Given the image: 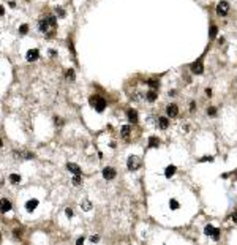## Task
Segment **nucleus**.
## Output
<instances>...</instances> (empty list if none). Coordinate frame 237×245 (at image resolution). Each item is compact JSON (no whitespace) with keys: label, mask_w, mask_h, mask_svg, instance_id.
Returning a JSON list of instances; mask_svg holds the SVG:
<instances>
[{"label":"nucleus","mask_w":237,"mask_h":245,"mask_svg":"<svg viewBox=\"0 0 237 245\" xmlns=\"http://www.w3.org/2000/svg\"><path fill=\"white\" fill-rule=\"evenodd\" d=\"M204 233L207 234V236L213 237V239H215V240H218V239H220V229H216V228L210 226V224H207V226H205Z\"/></svg>","instance_id":"nucleus-3"},{"label":"nucleus","mask_w":237,"mask_h":245,"mask_svg":"<svg viewBox=\"0 0 237 245\" xmlns=\"http://www.w3.org/2000/svg\"><path fill=\"white\" fill-rule=\"evenodd\" d=\"M195 106H196V105H195V103H193V101L190 103V111H191V112H193V111H195Z\"/></svg>","instance_id":"nucleus-34"},{"label":"nucleus","mask_w":237,"mask_h":245,"mask_svg":"<svg viewBox=\"0 0 237 245\" xmlns=\"http://www.w3.org/2000/svg\"><path fill=\"white\" fill-rule=\"evenodd\" d=\"M27 30H29V27H27L25 24H22L21 29H19V32H21V33H27Z\"/></svg>","instance_id":"nucleus-26"},{"label":"nucleus","mask_w":237,"mask_h":245,"mask_svg":"<svg viewBox=\"0 0 237 245\" xmlns=\"http://www.w3.org/2000/svg\"><path fill=\"white\" fill-rule=\"evenodd\" d=\"M8 210H11V203L6 199H2V212H8Z\"/></svg>","instance_id":"nucleus-15"},{"label":"nucleus","mask_w":237,"mask_h":245,"mask_svg":"<svg viewBox=\"0 0 237 245\" xmlns=\"http://www.w3.org/2000/svg\"><path fill=\"white\" fill-rule=\"evenodd\" d=\"M191 70L193 73H196V75H201L202 71H204V65H202V59H199L198 62H195L191 65Z\"/></svg>","instance_id":"nucleus-5"},{"label":"nucleus","mask_w":237,"mask_h":245,"mask_svg":"<svg viewBox=\"0 0 237 245\" xmlns=\"http://www.w3.org/2000/svg\"><path fill=\"white\" fill-rule=\"evenodd\" d=\"M127 166H128L130 171H136L138 168L141 166V158L136 157V155H131L130 158H128V162H127Z\"/></svg>","instance_id":"nucleus-1"},{"label":"nucleus","mask_w":237,"mask_h":245,"mask_svg":"<svg viewBox=\"0 0 237 245\" xmlns=\"http://www.w3.org/2000/svg\"><path fill=\"white\" fill-rule=\"evenodd\" d=\"M205 95L210 96V95H212V90H210V89H205Z\"/></svg>","instance_id":"nucleus-36"},{"label":"nucleus","mask_w":237,"mask_h":245,"mask_svg":"<svg viewBox=\"0 0 237 245\" xmlns=\"http://www.w3.org/2000/svg\"><path fill=\"white\" fill-rule=\"evenodd\" d=\"M228 11H229V5H228V2H220L218 5H216V14H220V16H226L228 14Z\"/></svg>","instance_id":"nucleus-2"},{"label":"nucleus","mask_w":237,"mask_h":245,"mask_svg":"<svg viewBox=\"0 0 237 245\" xmlns=\"http://www.w3.org/2000/svg\"><path fill=\"white\" fill-rule=\"evenodd\" d=\"M82 242H84V239H82V237H79V239H77V245H81Z\"/></svg>","instance_id":"nucleus-38"},{"label":"nucleus","mask_w":237,"mask_h":245,"mask_svg":"<svg viewBox=\"0 0 237 245\" xmlns=\"http://www.w3.org/2000/svg\"><path fill=\"white\" fill-rule=\"evenodd\" d=\"M149 144H150V147H158L160 141H158L155 136H150V138H149Z\"/></svg>","instance_id":"nucleus-18"},{"label":"nucleus","mask_w":237,"mask_h":245,"mask_svg":"<svg viewBox=\"0 0 237 245\" xmlns=\"http://www.w3.org/2000/svg\"><path fill=\"white\" fill-rule=\"evenodd\" d=\"M73 185H81V174H76V176L73 177Z\"/></svg>","instance_id":"nucleus-22"},{"label":"nucleus","mask_w":237,"mask_h":245,"mask_svg":"<svg viewBox=\"0 0 237 245\" xmlns=\"http://www.w3.org/2000/svg\"><path fill=\"white\" fill-rule=\"evenodd\" d=\"M169 207H171L172 210H175V209H179V203L175 199H171L169 201Z\"/></svg>","instance_id":"nucleus-21"},{"label":"nucleus","mask_w":237,"mask_h":245,"mask_svg":"<svg viewBox=\"0 0 237 245\" xmlns=\"http://www.w3.org/2000/svg\"><path fill=\"white\" fill-rule=\"evenodd\" d=\"M212 157H202V158H201V162H212Z\"/></svg>","instance_id":"nucleus-28"},{"label":"nucleus","mask_w":237,"mask_h":245,"mask_svg":"<svg viewBox=\"0 0 237 245\" xmlns=\"http://www.w3.org/2000/svg\"><path fill=\"white\" fill-rule=\"evenodd\" d=\"M47 21H49V24L52 25V27H55V25H57V19H55V16H47Z\"/></svg>","instance_id":"nucleus-23"},{"label":"nucleus","mask_w":237,"mask_h":245,"mask_svg":"<svg viewBox=\"0 0 237 245\" xmlns=\"http://www.w3.org/2000/svg\"><path fill=\"white\" fill-rule=\"evenodd\" d=\"M128 135H130V127H128V125L122 127V136H123V138H127Z\"/></svg>","instance_id":"nucleus-20"},{"label":"nucleus","mask_w":237,"mask_h":245,"mask_svg":"<svg viewBox=\"0 0 237 245\" xmlns=\"http://www.w3.org/2000/svg\"><path fill=\"white\" fill-rule=\"evenodd\" d=\"M103 177H104L106 180H112L114 177H116V169H114V168H111V166L104 168V169H103Z\"/></svg>","instance_id":"nucleus-4"},{"label":"nucleus","mask_w":237,"mask_h":245,"mask_svg":"<svg viewBox=\"0 0 237 245\" xmlns=\"http://www.w3.org/2000/svg\"><path fill=\"white\" fill-rule=\"evenodd\" d=\"M14 236H16V237H21V231H19V229H14Z\"/></svg>","instance_id":"nucleus-35"},{"label":"nucleus","mask_w":237,"mask_h":245,"mask_svg":"<svg viewBox=\"0 0 237 245\" xmlns=\"http://www.w3.org/2000/svg\"><path fill=\"white\" fill-rule=\"evenodd\" d=\"M55 11H57V13H59V14H60V16H62V18H63V16H65V11H63V10H62V8H57V10H55Z\"/></svg>","instance_id":"nucleus-29"},{"label":"nucleus","mask_w":237,"mask_h":245,"mask_svg":"<svg viewBox=\"0 0 237 245\" xmlns=\"http://www.w3.org/2000/svg\"><path fill=\"white\" fill-rule=\"evenodd\" d=\"M127 116H128V120H130V122H133V123L138 122V112L134 109H128Z\"/></svg>","instance_id":"nucleus-10"},{"label":"nucleus","mask_w":237,"mask_h":245,"mask_svg":"<svg viewBox=\"0 0 237 245\" xmlns=\"http://www.w3.org/2000/svg\"><path fill=\"white\" fill-rule=\"evenodd\" d=\"M81 209H84V210H90V209H92V204H90V201L84 199L82 203H81Z\"/></svg>","instance_id":"nucleus-17"},{"label":"nucleus","mask_w":237,"mask_h":245,"mask_svg":"<svg viewBox=\"0 0 237 245\" xmlns=\"http://www.w3.org/2000/svg\"><path fill=\"white\" fill-rule=\"evenodd\" d=\"M49 21H47V18H45V19H40V21H38V30H40V32H43V33H46L47 32V29H49Z\"/></svg>","instance_id":"nucleus-6"},{"label":"nucleus","mask_w":237,"mask_h":245,"mask_svg":"<svg viewBox=\"0 0 237 245\" xmlns=\"http://www.w3.org/2000/svg\"><path fill=\"white\" fill-rule=\"evenodd\" d=\"M216 32H218V27H216V25H212L210 27V38H215Z\"/></svg>","instance_id":"nucleus-24"},{"label":"nucleus","mask_w":237,"mask_h":245,"mask_svg":"<svg viewBox=\"0 0 237 245\" xmlns=\"http://www.w3.org/2000/svg\"><path fill=\"white\" fill-rule=\"evenodd\" d=\"M207 112L210 114V116H215V112H216V111H215V108H210V109L207 111Z\"/></svg>","instance_id":"nucleus-33"},{"label":"nucleus","mask_w":237,"mask_h":245,"mask_svg":"<svg viewBox=\"0 0 237 245\" xmlns=\"http://www.w3.org/2000/svg\"><path fill=\"white\" fill-rule=\"evenodd\" d=\"M90 240H92V242H98L100 237H98V236H92V237H90Z\"/></svg>","instance_id":"nucleus-32"},{"label":"nucleus","mask_w":237,"mask_h":245,"mask_svg":"<svg viewBox=\"0 0 237 245\" xmlns=\"http://www.w3.org/2000/svg\"><path fill=\"white\" fill-rule=\"evenodd\" d=\"M97 100H98V98H95V96H90V100H89V101H90V105H92L93 108H95V105H97Z\"/></svg>","instance_id":"nucleus-27"},{"label":"nucleus","mask_w":237,"mask_h":245,"mask_svg":"<svg viewBox=\"0 0 237 245\" xmlns=\"http://www.w3.org/2000/svg\"><path fill=\"white\" fill-rule=\"evenodd\" d=\"M168 125H169V120L166 119V117H160V119H158V127H160L161 130H166Z\"/></svg>","instance_id":"nucleus-12"},{"label":"nucleus","mask_w":237,"mask_h":245,"mask_svg":"<svg viewBox=\"0 0 237 245\" xmlns=\"http://www.w3.org/2000/svg\"><path fill=\"white\" fill-rule=\"evenodd\" d=\"M65 214H66V217H71V215H73V210H71L70 207H68V209L65 210Z\"/></svg>","instance_id":"nucleus-30"},{"label":"nucleus","mask_w":237,"mask_h":245,"mask_svg":"<svg viewBox=\"0 0 237 245\" xmlns=\"http://www.w3.org/2000/svg\"><path fill=\"white\" fill-rule=\"evenodd\" d=\"M104 108H106V100H104V98H98L97 100V105H95V109H97L98 112H103Z\"/></svg>","instance_id":"nucleus-9"},{"label":"nucleus","mask_w":237,"mask_h":245,"mask_svg":"<svg viewBox=\"0 0 237 245\" xmlns=\"http://www.w3.org/2000/svg\"><path fill=\"white\" fill-rule=\"evenodd\" d=\"M73 70H68V71H66V78H73Z\"/></svg>","instance_id":"nucleus-31"},{"label":"nucleus","mask_w":237,"mask_h":245,"mask_svg":"<svg viewBox=\"0 0 237 245\" xmlns=\"http://www.w3.org/2000/svg\"><path fill=\"white\" fill-rule=\"evenodd\" d=\"M232 220H234V221H237V210H236L234 214H232Z\"/></svg>","instance_id":"nucleus-37"},{"label":"nucleus","mask_w":237,"mask_h":245,"mask_svg":"<svg viewBox=\"0 0 237 245\" xmlns=\"http://www.w3.org/2000/svg\"><path fill=\"white\" fill-rule=\"evenodd\" d=\"M66 168H68L73 174H81V168L77 166V164H74V163H68V164H66Z\"/></svg>","instance_id":"nucleus-13"},{"label":"nucleus","mask_w":237,"mask_h":245,"mask_svg":"<svg viewBox=\"0 0 237 245\" xmlns=\"http://www.w3.org/2000/svg\"><path fill=\"white\" fill-rule=\"evenodd\" d=\"M166 112H168V116L169 117H175L179 114V108H177V105H169L168 108H166Z\"/></svg>","instance_id":"nucleus-8"},{"label":"nucleus","mask_w":237,"mask_h":245,"mask_svg":"<svg viewBox=\"0 0 237 245\" xmlns=\"http://www.w3.org/2000/svg\"><path fill=\"white\" fill-rule=\"evenodd\" d=\"M10 182L11 183H19L21 182V176H18V174H11V176H10Z\"/></svg>","instance_id":"nucleus-19"},{"label":"nucleus","mask_w":237,"mask_h":245,"mask_svg":"<svg viewBox=\"0 0 237 245\" xmlns=\"http://www.w3.org/2000/svg\"><path fill=\"white\" fill-rule=\"evenodd\" d=\"M38 206V201L36 199H30V201H27V204H25V209L29 210V212H32V210H35V207Z\"/></svg>","instance_id":"nucleus-11"},{"label":"nucleus","mask_w":237,"mask_h":245,"mask_svg":"<svg viewBox=\"0 0 237 245\" xmlns=\"http://www.w3.org/2000/svg\"><path fill=\"white\" fill-rule=\"evenodd\" d=\"M147 84H149L150 87H158V82L155 81V79H149V81H147Z\"/></svg>","instance_id":"nucleus-25"},{"label":"nucleus","mask_w":237,"mask_h":245,"mask_svg":"<svg viewBox=\"0 0 237 245\" xmlns=\"http://www.w3.org/2000/svg\"><path fill=\"white\" fill-rule=\"evenodd\" d=\"M38 55H40V51H38V49H30V51L27 52L25 59L29 60V62H35V60L38 59Z\"/></svg>","instance_id":"nucleus-7"},{"label":"nucleus","mask_w":237,"mask_h":245,"mask_svg":"<svg viewBox=\"0 0 237 245\" xmlns=\"http://www.w3.org/2000/svg\"><path fill=\"white\" fill-rule=\"evenodd\" d=\"M145 98H147L149 101H155V100H157V92H155V90H149V92L145 93Z\"/></svg>","instance_id":"nucleus-16"},{"label":"nucleus","mask_w":237,"mask_h":245,"mask_svg":"<svg viewBox=\"0 0 237 245\" xmlns=\"http://www.w3.org/2000/svg\"><path fill=\"white\" fill-rule=\"evenodd\" d=\"M174 174H175V166H174V164H171V166H168V168H166V171H164V176L168 177V179H169V177H172Z\"/></svg>","instance_id":"nucleus-14"}]
</instances>
